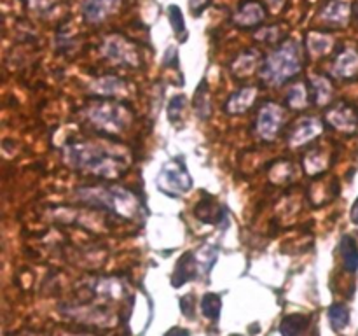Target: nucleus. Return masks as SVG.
<instances>
[{"label": "nucleus", "mask_w": 358, "mask_h": 336, "mask_svg": "<svg viewBox=\"0 0 358 336\" xmlns=\"http://www.w3.org/2000/svg\"><path fill=\"white\" fill-rule=\"evenodd\" d=\"M264 18L266 9L262 7V4L255 2V0H247V2L241 4L240 9H238L236 14L233 16V23L241 28H250L262 23Z\"/></svg>", "instance_id": "obj_10"}, {"label": "nucleus", "mask_w": 358, "mask_h": 336, "mask_svg": "<svg viewBox=\"0 0 358 336\" xmlns=\"http://www.w3.org/2000/svg\"><path fill=\"white\" fill-rule=\"evenodd\" d=\"M268 2H269V6L273 7V9H278V7L283 4V0H268Z\"/></svg>", "instance_id": "obj_35"}, {"label": "nucleus", "mask_w": 358, "mask_h": 336, "mask_svg": "<svg viewBox=\"0 0 358 336\" xmlns=\"http://www.w3.org/2000/svg\"><path fill=\"white\" fill-rule=\"evenodd\" d=\"M283 108L275 102H268L261 107L257 114V133L264 140H273L278 135L283 125Z\"/></svg>", "instance_id": "obj_7"}, {"label": "nucleus", "mask_w": 358, "mask_h": 336, "mask_svg": "<svg viewBox=\"0 0 358 336\" xmlns=\"http://www.w3.org/2000/svg\"><path fill=\"white\" fill-rule=\"evenodd\" d=\"M184 107H185L184 94H177V97L171 98L170 104H168V119H170V121H175V119L182 114Z\"/></svg>", "instance_id": "obj_29"}, {"label": "nucleus", "mask_w": 358, "mask_h": 336, "mask_svg": "<svg viewBox=\"0 0 358 336\" xmlns=\"http://www.w3.org/2000/svg\"><path fill=\"white\" fill-rule=\"evenodd\" d=\"M180 308H182V314L185 315V317L191 318L192 315V310H194V298H192V294H185L184 298L180 300Z\"/></svg>", "instance_id": "obj_31"}, {"label": "nucleus", "mask_w": 358, "mask_h": 336, "mask_svg": "<svg viewBox=\"0 0 358 336\" xmlns=\"http://www.w3.org/2000/svg\"><path fill=\"white\" fill-rule=\"evenodd\" d=\"M103 55L110 62L124 63V65H136L138 62L135 51H133V46L119 35H112L103 42Z\"/></svg>", "instance_id": "obj_8"}, {"label": "nucleus", "mask_w": 358, "mask_h": 336, "mask_svg": "<svg viewBox=\"0 0 358 336\" xmlns=\"http://www.w3.org/2000/svg\"><path fill=\"white\" fill-rule=\"evenodd\" d=\"M308 326V317L301 314H292V315H287L285 318L282 321L280 324V332L282 336H299L301 332L306 329Z\"/></svg>", "instance_id": "obj_19"}, {"label": "nucleus", "mask_w": 358, "mask_h": 336, "mask_svg": "<svg viewBox=\"0 0 358 336\" xmlns=\"http://www.w3.org/2000/svg\"><path fill=\"white\" fill-rule=\"evenodd\" d=\"M205 6H206V0H191V9L194 14L201 13Z\"/></svg>", "instance_id": "obj_32"}, {"label": "nucleus", "mask_w": 358, "mask_h": 336, "mask_svg": "<svg viewBox=\"0 0 358 336\" xmlns=\"http://www.w3.org/2000/svg\"><path fill=\"white\" fill-rule=\"evenodd\" d=\"M77 196L84 203L100 206L114 212L124 219H133L140 214V200L129 189L112 186V188H80Z\"/></svg>", "instance_id": "obj_2"}, {"label": "nucleus", "mask_w": 358, "mask_h": 336, "mask_svg": "<svg viewBox=\"0 0 358 336\" xmlns=\"http://www.w3.org/2000/svg\"><path fill=\"white\" fill-rule=\"evenodd\" d=\"M194 108L198 111L199 118L205 119L210 114V102H208V90H206V83L203 80L199 88L194 93Z\"/></svg>", "instance_id": "obj_27"}, {"label": "nucleus", "mask_w": 358, "mask_h": 336, "mask_svg": "<svg viewBox=\"0 0 358 336\" xmlns=\"http://www.w3.org/2000/svg\"><path fill=\"white\" fill-rule=\"evenodd\" d=\"M194 216L198 217L201 223L219 224L220 227H224L222 223H224V216H226V210H224V206H220L212 196H205V198L199 200V203L196 205Z\"/></svg>", "instance_id": "obj_13"}, {"label": "nucleus", "mask_w": 358, "mask_h": 336, "mask_svg": "<svg viewBox=\"0 0 358 336\" xmlns=\"http://www.w3.org/2000/svg\"><path fill=\"white\" fill-rule=\"evenodd\" d=\"M157 188L170 198H177V196L191 191L192 177L189 175L187 168L180 158H173L168 163H164L159 175H157Z\"/></svg>", "instance_id": "obj_4"}, {"label": "nucleus", "mask_w": 358, "mask_h": 336, "mask_svg": "<svg viewBox=\"0 0 358 336\" xmlns=\"http://www.w3.org/2000/svg\"><path fill=\"white\" fill-rule=\"evenodd\" d=\"M358 70V52L355 49H345L341 55L336 58L334 66H332V72L336 77H352L355 76Z\"/></svg>", "instance_id": "obj_16"}, {"label": "nucleus", "mask_w": 358, "mask_h": 336, "mask_svg": "<svg viewBox=\"0 0 358 336\" xmlns=\"http://www.w3.org/2000/svg\"><path fill=\"white\" fill-rule=\"evenodd\" d=\"M327 167V156L322 149L311 150L310 154H306V160H304V168L310 175L320 174L324 172V168Z\"/></svg>", "instance_id": "obj_25"}, {"label": "nucleus", "mask_w": 358, "mask_h": 336, "mask_svg": "<svg viewBox=\"0 0 358 336\" xmlns=\"http://www.w3.org/2000/svg\"><path fill=\"white\" fill-rule=\"evenodd\" d=\"M257 59H259L257 49H248V51H245L243 55L238 56L236 63H234L233 66L234 74H238V76H247V74H250V70L254 69Z\"/></svg>", "instance_id": "obj_24"}, {"label": "nucleus", "mask_w": 358, "mask_h": 336, "mask_svg": "<svg viewBox=\"0 0 358 336\" xmlns=\"http://www.w3.org/2000/svg\"><path fill=\"white\" fill-rule=\"evenodd\" d=\"M164 336H189V331L182 328H171Z\"/></svg>", "instance_id": "obj_34"}, {"label": "nucleus", "mask_w": 358, "mask_h": 336, "mask_svg": "<svg viewBox=\"0 0 358 336\" xmlns=\"http://www.w3.org/2000/svg\"><path fill=\"white\" fill-rule=\"evenodd\" d=\"M63 156L69 167L105 178L119 177L128 168L124 153L112 150L110 147L101 146V144H69L63 150Z\"/></svg>", "instance_id": "obj_1"}, {"label": "nucleus", "mask_w": 358, "mask_h": 336, "mask_svg": "<svg viewBox=\"0 0 358 336\" xmlns=\"http://www.w3.org/2000/svg\"><path fill=\"white\" fill-rule=\"evenodd\" d=\"M301 69H303L301 46L296 38H289L264 59L261 77L268 84H283L285 80L297 76Z\"/></svg>", "instance_id": "obj_3"}, {"label": "nucleus", "mask_w": 358, "mask_h": 336, "mask_svg": "<svg viewBox=\"0 0 358 336\" xmlns=\"http://www.w3.org/2000/svg\"><path fill=\"white\" fill-rule=\"evenodd\" d=\"M332 48V38L329 37L327 34H313L308 35V49H310L311 55L320 56V55H327Z\"/></svg>", "instance_id": "obj_20"}, {"label": "nucleus", "mask_w": 358, "mask_h": 336, "mask_svg": "<svg viewBox=\"0 0 358 336\" xmlns=\"http://www.w3.org/2000/svg\"><path fill=\"white\" fill-rule=\"evenodd\" d=\"M168 21H170L171 28H173L175 35L178 38H182V35H185V21L182 9L178 6H170L168 7Z\"/></svg>", "instance_id": "obj_28"}, {"label": "nucleus", "mask_w": 358, "mask_h": 336, "mask_svg": "<svg viewBox=\"0 0 358 336\" xmlns=\"http://www.w3.org/2000/svg\"><path fill=\"white\" fill-rule=\"evenodd\" d=\"M255 97H257V90L255 88H241L236 93L231 94L226 104V111L229 114H243V112H247L252 107Z\"/></svg>", "instance_id": "obj_15"}, {"label": "nucleus", "mask_w": 358, "mask_h": 336, "mask_svg": "<svg viewBox=\"0 0 358 336\" xmlns=\"http://www.w3.org/2000/svg\"><path fill=\"white\" fill-rule=\"evenodd\" d=\"M121 0H83V14L87 23H100L117 9Z\"/></svg>", "instance_id": "obj_12"}, {"label": "nucleus", "mask_w": 358, "mask_h": 336, "mask_svg": "<svg viewBox=\"0 0 358 336\" xmlns=\"http://www.w3.org/2000/svg\"><path fill=\"white\" fill-rule=\"evenodd\" d=\"M276 37H278V28L271 27V28H262L261 31L255 34V38L257 41H266V42H275Z\"/></svg>", "instance_id": "obj_30"}, {"label": "nucleus", "mask_w": 358, "mask_h": 336, "mask_svg": "<svg viewBox=\"0 0 358 336\" xmlns=\"http://www.w3.org/2000/svg\"><path fill=\"white\" fill-rule=\"evenodd\" d=\"M93 90L96 91V93L105 94V97H112V94H117L124 90V80H121L119 77L114 76L101 77V79L94 84Z\"/></svg>", "instance_id": "obj_22"}, {"label": "nucleus", "mask_w": 358, "mask_h": 336, "mask_svg": "<svg viewBox=\"0 0 358 336\" xmlns=\"http://www.w3.org/2000/svg\"><path fill=\"white\" fill-rule=\"evenodd\" d=\"M350 14H352V6H350L348 0H332L322 10V20L327 21L329 24L343 27V24L348 23Z\"/></svg>", "instance_id": "obj_14"}, {"label": "nucleus", "mask_w": 358, "mask_h": 336, "mask_svg": "<svg viewBox=\"0 0 358 336\" xmlns=\"http://www.w3.org/2000/svg\"><path fill=\"white\" fill-rule=\"evenodd\" d=\"M87 118L100 130L117 133L128 125L129 114L128 108L117 102H100L87 111Z\"/></svg>", "instance_id": "obj_5"}, {"label": "nucleus", "mask_w": 358, "mask_h": 336, "mask_svg": "<svg viewBox=\"0 0 358 336\" xmlns=\"http://www.w3.org/2000/svg\"><path fill=\"white\" fill-rule=\"evenodd\" d=\"M329 321L336 331H343L350 324V310L346 304L334 303L329 308Z\"/></svg>", "instance_id": "obj_21"}, {"label": "nucleus", "mask_w": 358, "mask_h": 336, "mask_svg": "<svg viewBox=\"0 0 358 336\" xmlns=\"http://www.w3.org/2000/svg\"><path fill=\"white\" fill-rule=\"evenodd\" d=\"M332 97V84L327 77L318 76L311 79V98L313 104L317 105H327Z\"/></svg>", "instance_id": "obj_18"}, {"label": "nucleus", "mask_w": 358, "mask_h": 336, "mask_svg": "<svg viewBox=\"0 0 358 336\" xmlns=\"http://www.w3.org/2000/svg\"><path fill=\"white\" fill-rule=\"evenodd\" d=\"M350 219H352L353 224H357L358 226V198L353 202L352 210H350Z\"/></svg>", "instance_id": "obj_33"}, {"label": "nucleus", "mask_w": 358, "mask_h": 336, "mask_svg": "<svg viewBox=\"0 0 358 336\" xmlns=\"http://www.w3.org/2000/svg\"><path fill=\"white\" fill-rule=\"evenodd\" d=\"M198 266V255L192 254V252H185V254L178 259L173 275H171V284H173V287H180L184 286V284H187L189 280L196 279L199 272Z\"/></svg>", "instance_id": "obj_11"}, {"label": "nucleus", "mask_w": 358, "mask_h": 336, "mask_svg": "<svg viewBox=\"0 0 358 336\" xmlns=\"http://www.w3.org/2000/svg\"><path fill=\"white\" fill-rule=\"evenodd\" d=\"M339 252H341L343 266L346 272L355 273L358 270V244L355 238L345 234L339 241Z\"/></svg>", "instance_id": "obj_17"}, {"label": "nucleus", "mask_w": 358, "mask_h": 336, "mask_svg": "<svg viewBox=\"0 0 358 336\" xmlns=\"http://www.w3.org/2000/svg\"><path fill=\"white\" fill-rule=\"evenodd\" d=\"M287 104L292 108H304L310 105V94H308L306 84H296L287 93Z\"/></svg>", "instance_id": "obj_23"}, {"label": "nucleus", "mask_w": 358, "mask_h": 336, "mask_svg": "<svg viewBox=\"0 0 358 336\" xmlns=\"http://www.w3.org/2000/svg\"><path fill=\"white\" fill-rule=\"evenodd\" d=\"M324 132V122L317 118H303L292 126V132L289 135L290 146H303L310 140L317 139Z\"/></svg>", "instance_id": "obj_9"}, {"label": "nucleus", "mask_w": 358, "mask_h": 336, "mask_svg": "<svg viewBox=\"0 0 358 336\" xmlns=\"http://www.w3.org/2000/svg\"><path fill=\"white\" fill-rule=\"evenodd\" d=\"M220 308H222V300L217 294H205L201 300V310L203 315L210 321H217L220 315Z\"/></svg>", "instance_id": "obj_26"}, {"label": "nucleus", "mask_w": 358, "mask_h": 336, "mask_svg": "<svg viewBox=\"0 0 358 336\" xmlns=\"http://www.w3.org/2000/svg\"><path fill=\"white\" fill-rule=\"evenodd\" d=\"M325 121L332 128L345 133H353L358 130V107L348 102H338L325 114Z\"/></svg>", "instance_id": "obj_6"}]
</instances>
